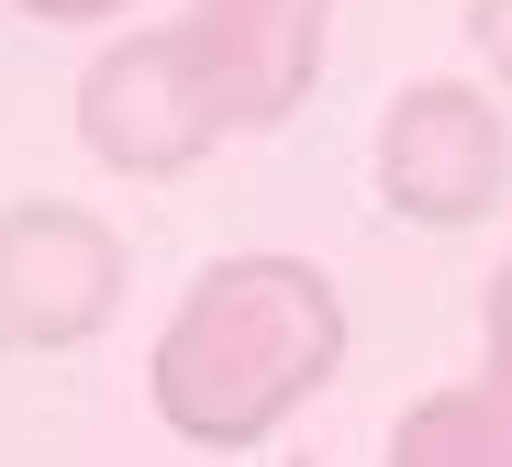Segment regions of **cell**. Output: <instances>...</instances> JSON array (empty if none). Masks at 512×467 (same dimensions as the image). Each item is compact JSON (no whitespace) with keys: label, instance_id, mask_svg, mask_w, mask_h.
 I'll return each mask as SVG.
<instances>
[{"label":"cell","instance_id":"6","mask_svg":"<svg viewBox=\"0 0 512 467\" xmlns=\"http://www.w3.org/2000/svg\"><path fill=\"white\" fill-rule=\"evenodd\" d=\"M390 456H412V467H501V456H512V390L479 367L468 390L412 401L401 434H390Z\"/></svg>","mask_w":512,"mask_h":467},{"label":"cell","instance_id":"2","mask_svg":"<svg viewBox=\"0 0 512 467\" xmlns=\"http://www.w3.org/2000/svg\"><path fill=\"white\" fill-rule=\"evenodd\" d=\"M234 134H245V101H234V78H223V56L190 12L112 34L101 67L78 78V145L112 178H190Z\"/></svg>","mask_w":512,"mask_h":467},{"label":"cell","instance_id":"9","mask_svg":"<svg viewBox=\"0 0 512 467\" xmlns=\"http://www.w3.org/2000/svg\"><path fill=\"white\" fill-rule=\"evenodd\" d=\"M12 12H23V23H56V34H67V23H123L134 0H12Z\"/></svg>","mask_w":512,"mask_h":467},{"label":"cell","instance_id":"3","mask_svg":"<svg viewBox=\"0 0 512 467\" xmlns=\"http://www.w3.org/2000/svg\"><path fill=\"white\" fill-rule=\"evenodd\" d=\"M368 178L379 201L423 234H468L501 212L512 190V134H501V101L468 78H401L390 112L368 134Z\"/></svg>","mask_w":512,"mask_h":467},{"label":"cell","instance_id":"1","mask_svg":"<svg viewBox=\"0 0 512 467\" xmlns=\"http://www.w3.org/2000/svg\"><path fill=\"white\" fill-rule=\"evenodd\" d=\"M334 356H346V301L312 256H223L167 312L145 356V401L179 445L234 456V445H268L334 379Z\"/></svg>","mask_w":512,"mask_h":467},{"label":"cell","instance_id":"4","mask_svg":"<svg viewBox=\"0 0 512 467\" xmlns=\"http://www.w3.org/2000/svg\"><path fill=\"white\" fill-rule=\"evenodd\" d=\"M123 312V234L78 201L0 212V356H67Z\"/></svg>","mask_w":512,"mask_h":467},{"label":"cell","instance_id":"7","mask_svg":"<svg viewBox=\"0 0 512 467\" xmlns=\"http://www.w3.org/2000/svg\"><path fill=\"white\" fill-rule=\"evenodd\" d=\"M479 356H490V379L512 390V267H490V290H479Z\"/></svg>","mask_w":512,"mask_h":467},{"label":"cell","instance_id":"5","mask_svg":"<svg viewBox=\"0 0 512 467\" xmlns=\"http://www.w3.org/2000/svg\"><path fill=\"white\" fill-rule=\"evenodd\" d=\"M190 23L212 34L234 101H245V134H268L312 101L323 78V34H334V0H190Z\"/></svg>","mask_w":512,"mask_h":467},{"label":"cell","instance_id":"8","mask_svg":"<svg viewBox=\"0 0 512 467\" xmlns=\"http://www.w3.org/2000/svg\"><path fill=\"white\" fill-rule=\"evenodd\" d=\"M468 45H479V67L512 89V0H468Z\"/></svg>","mask_w":512,"mask_h":467}]
</instances>
